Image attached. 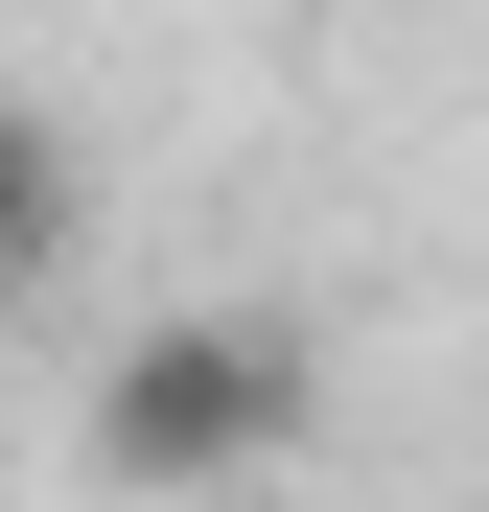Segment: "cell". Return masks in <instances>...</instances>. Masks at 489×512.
<instances>
[{
  "label": "cell",
  "instance_id": "1",
  "mask_svg": "<svg viewBox=\"0 0 489 512\" xmlns=\"http://www.w3.org/2000/svg\"><path fill=\"white\" fill-rule=\"evenodd\" d=\"M303 443V350L257 303H163L140 350L94 373V466L117 489H233V466H280Z\"/></svg>",
  "mask_w": 489,
  "mask_h": 512
},
{
  "label": "cell",
  "instance_id": "2",
  "mask_svg": "<svg viewBox=\"0 0 489 512\" xmlns=\"http://www.w3.org/2000/svg\"><path fill=\"white\" fill-rule=\"evenodd\" d=\"M70 233H94L70 117H47V94H0V303H47V280H70Z\"/></svg>",
  "mask_w": 489,
  "mask_h": 512
}]
</instances>
